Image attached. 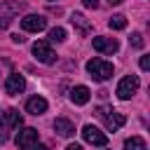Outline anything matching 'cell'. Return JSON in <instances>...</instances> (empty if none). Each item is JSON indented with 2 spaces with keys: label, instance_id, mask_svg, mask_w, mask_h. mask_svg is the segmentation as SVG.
I'll return each mask as SVG.
<instances>
[{
  "label": "cell",
  "instance_id": "7c38bea8",
  "mask_svg": "<svg viewBox=\"0 0 150 150\" xmlns=\"http://www.w3.org/2000/svg\"><path fill=\"white\" fill-rule=\"evenodd\" d=\"M54 131H56L59 136H63V138H70V136L75 134V124H73L70 120H66V117H56V120H54Z\"/></svg>",
  "mask_w": 150,
  "mask_h": 150
},
{
  "label": "cell",
  "instance_id": "44dd1931",
  "mask_svg": "<svg viewBox=\"0 0 150 150\" xmlns=\"http://www.w3.org/2000/svg\"><path fill=\"white\" fill-rule=\"evenodd\" d=\"M82 5H84L87 9H96V7H98V0H82Z\"/></svg>",
  "mask_w": 150,
  "mask_h": 150
},
{
  "label": "cell",
  "instance_id": "2e32d148",
  "mask_svg": "<svg viewBox=\"0 0 150 150\" xmlns=\"http://www.w3.org/2000/svg\"><path fill=\"white\" fill-rule=\"evenodd\" d=\"M145 148L148 145H145V141L141 136H131V138L124 141V150H145Z\"/></svg>",
  "mask_w": 150,
  "mask_h": 150
},
{
  "label": "cell",
  "instance_id": "d6986e66",
  "mask_svg": "<svg viewBox=\"0 0 150 150\" xmlns=\"http://www.w3.org/2000/svg\"><path fill=\"white\" fill-rule=\"evenodd\" d=\"M7 131H9V124H7L5 110H0V143H5V141H7Z\"/></svg>",
  "mask_w": 150,
  "mask_h": 150
},
{
  "label": "cell",
  "instance_id": "6da1fadb",
  "mask_svg": "<svg viewBox=\"0 0 150 150\" xmlns=\"http://www.w3.org/2000/svg\"><path fill=\"white\" fill-rule=\"evenodd\" d=\"M87 73H89L96 82H105V80L112 77V63H108V61L94 56V59L87 61Z\"/></svg>",
  "mask_w": 150,
  "mask_h": 150
},
{
  "label": "cell",
  "instance_id": "7a4b0ae2",
  "mask_svg": "<svg viewBox=\"0 0 150 150\" xmlns=\"http://www.w3.org/2000/svg\"><path fill=\"white\" fill-rule=\"evenodd\" d=\"M94 112H96V117L103 120V124H105L108 131H117V129H122L124 122H127V117H124L122 112H115V110H110V108H105V105L96 108Z\"/></svg>",
  "mask_w": 150,
  "mask_h": 150
},
{
  "label": "cell",
  "instance_id": "277c9868",
  "mask_svg": "<svg viewBox=\"0 0 150 150\" xmlns=\"http://www.w3.org/2000/svg\"><path fill=\"white\" fill-rule=\"evenodd\" d=\"M33 56H35L40 63H45V66H52V63L56 61L54 49H52V47H49V42H45V40L33 42Z\"/></svg>",
  "mask_w": 150,
  "mask_h": 150
},
{
  "label": "cell",
  "instance_id": "ba28073f",
  "mask_svg": "<svg viewBox=\"0 0 150 150\" xmlns=\"http://www.w3.org/2000/svg\"><path fill=\"white\" fill-rule=\"evenodd\" d=\"M35 143H38V129L23 127V129L16 134V148H19V150H30Z\"/></svg>",
  "mask_w": 150,
  "mask_h": 150
},
{
  "label": "cell",
  "instance_id": "603a6c76",
  "mask_svg": "<svg viewBox=\"0 0 150 150\" xmlns=\"http://www.w3.org/2000/svg\"><path fill=\"white\" fill-rule=\"evenodd\" d=\"M66 150H84V148H82V145H80V143H70V145H68V148H66Z\"/></svg>",
  "mask_w": 150,
  "mask_h": 150
},
{
  "label": "cell",
  "instance_id": "5bb4252c",
  "mask_svg": "<svg viewBox=\"0 0 150 150\" xmlns=\"http://www.w3.org/2000/svg\"><path fill=\"white\" fill-rule=\"evenodd\" d=\"M47 110V101L42 98V96H30L28 101H26V112H30V115H42Z\"/></svg>",
  "mask_w": 150,
  "mask_h": 150
},
{
  "label": "cell",
  "instance_id": "8992f818",
  "mask_svg": "<svg viewBox=\"0 0 150 150\" xmlns=\"http://www.w3.org/2000/svg\"><path fill=\"white\" fill-rule=\"evenodd\" d=\"M82 138H84L89 145H98V148H105V145H108V136H105L98 127H94V124H84V127H82Z\"/></svg>",
  "mask_w": 150,
  "mask_h": 150
},
{
  "label": "cell",
  "instance_id": "d4e9b609",
  "mask_svg": "<svg viewBox=\"0 0 150 150\" xmlns=\"http://www.w3.org/2000/svg\"><path fill=\"white\" fill-rule=\"evenodd\" d=\"M108 2H110V5H120L122 0H108Z\"/></svg>",
  "mask_w": 150,
  "mask_h": 150
},
{
  "label": "cell",
  "instance_id": "7402d4cb",
  "mask_svg": "<svg viewBox=\"0 0 150 150\" xmlns=\"http://www.w3.org/2000/svg\"><path fill=\"white\" fill-rule=\"evenodd\" d=\"M141 68H143V70L150 68V56H141Z\"/></svg>",
  "mask_w": 150,
  "mask_h": 150
},
{
  "label": "cell",
  "instance_id": "4fadbf2b",
  "mask_svg": "<svg viewBox=\"0 0 150 150\" xmlns=\"http://www.w3.org/2000/svg\"><path fill=\"white\" fill-rule=\"evenodd\" d=\"M70 23L77 28V33H80L82 38L91 33V23H89V21H87V16H84V14H80V12H75V14L70 16Z\"/></svg>",
  "mask_w": 150,
  "mask_h": 150
},
{
  "label": "cell",
  "instance_id": "3957f363",
  "mask_svg": "<svg viewBox=\"0 0 150 150\" xmlns=\"http://www.w3.org/2000/svg\"><path fill=\"white\" fill-rule=\"evenodd\" d=\"M23 7L26 5L19 2V0H5V2H0V28H7Z\"/></svg>",
  "mask_w": 150,
  "mask_h": 150
},
{
  "label": "cell",
  "instance_id": "9c48e42d",
  "mask_svg": "<svg viewBox=\"0 0 150 150\" xmlns=\"http://www.w3.org/2000/svg\"><path fill=\"white\" fill-rule=\"evenodd\" d=\"M94 49L101 52V54H115V52L120 49V42H117L115 38H103V35H98V38H94Z\"/></svg>",
  "mask_w": 150,
  "mask_h": 150
},
{
  "label": "cell",
  "instance_id": "30bf717a",
  "mask_svg": "<svg viewBox=\"0 0 150 150\" xmlns=\"http://www.w3.org/2000/svg\"><path fill=\"white\" fill-rule=\"evenodd\" d=\"M26 89V80H23V75H19V73H12L7 80H5V91L9 94V96H16V94H21Z\"/></svg>",
  "mask_w": 150,
  "mask_h": 150
},
{
  "label": "cell",
  "instance_id": "ffe728a7",
  "mask_svg": "<svg viewBox=\"0 0 150 150\" xmlns=\"http://www.w3.org/2000/svg\"><path fill=\"white\" fill-rule=\"evenodd\" d=\"M129 40H131V45H134V47H143V35H141V33H131V38H129Z\"/></svg>",
  "mask_w": 150,
  "mask_h": 150
},
{
  "label": "cell",
  "instance_id": "5b68a950",
  "mask_svg": "<svg viewBox=\"0 0 150 150\" xmlns=\"http://www.w3.org/2000/svg\"><path fill=\"white\" fill-rule=\"evenodd\" d=\"M136 89H138V77H136V75H127V77H122V80H120V84H117L115 94H117V98L129 101V98L136 94Z\"/></svg>",
  "mask_w": 150,
  "mask_h": 150
},
{
  "label": "cell",
  "instance_id": "9a60e30c",
  "mask_svg": "<svg viewBox=\"0 0 150 150\" xmlns=\"http://www.w3.org/2000/svg\"><path fill=\"white\" fill-rule=\"evenodd\" d=\"M5 117H7V124H9V129H14V127H21V122H23L21 112H19V110H14V108L5 110Z\"/></svg>",
  "mask_w": 150,
  "mask_h": 150
},
{
  "label": "cell",
  "instance_id": "e0dca14e",
  "mask_svg": "<svg viewBox=\"0 0 150 150\" xmlns=\"http://www.w3.org/2000/svg\"><path fill=\"white\" fill-rule=\"evenodd\" d=\"M108 26H110V28H115V30H122V28H127V19H124L122 14H115V16H110Z\"/></svg>",
  "mask_w": 150,
  "mask_h": 150
},
{
  "label": "cell",
  "instance_id": "484cf974",
  "mask_svg": "<svg viewBox=\"0 0 150 150\" xmlns=\"http://www.w3.org/2000/svg\"><path fill=\"white\" fill-rule=\"evenodd\" d=\"M49 2H54V0H49Z\"/></svg>",
  "mask_w": 150,
  "mask_h": 150
},
{
  "label": "cell",
  "instance_id": "cb8c5ba5",
  "mask_svg": "<svg viewBox=\"0 0 150 150\" xmlns=\"http://www.w3.org/2000/svg\"><path fill=\"white\" fill-rule=\"evenodd\" d=\"M33 150H49V148H47V145H42V143H35V145H33Z\"/></svg>",
  "mask_w": 150,
  "mask_h": 150
},
{
  "label": "cell",
  "instance_id": "8fae6325",
  "mask_svg": "<svg viewBox=\"0 0 150 150\" xmlns=\"http://www.w3.org/2000/svg\"><path fill=\"white\" fill-rule=\"evenodd\" d=\"M89 98H91L89 87H84V84L73 87V91H70V101H73L75 105H84V103H89Z\"/></svg>",
  "mask_w": 150,
  "mask_h": 150
},
{
  "label": "cell",
  "instance_id": "ac0fdd59",
  "mask_svg": "<svg viewBox=\"0 0 150 150\" xmlns=\"http://www.w3.org/2000/svg\"><path fill=\"white\" fill-rule=\"evenodd\" d=\"M49 40H52V42H63V40H66V28H61V26L52 28V30H49Z\"/></svg>",
  "mask_w": 150,
  "mask_h": 150
},
{
  "label": "cell",
  "instance_id": "52a82bcc",
  "mask_svg": "<svg viewBox=\"0 0 150 150\" xmlns=\"http://www.w3.org/2000/svg\"><path fill=\"white\" fill-rule=\"evenodd\" d=\"M21 28H23L26 33H40V30L47 28V19H45L42 14H26V16L21 19Z\"/></svg>",
  "mask_w": 150,
  "mask_h": 150
}]
</instances>
